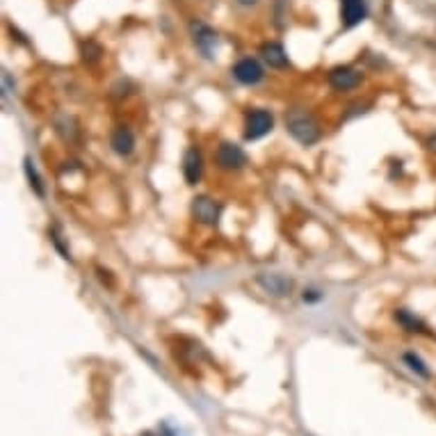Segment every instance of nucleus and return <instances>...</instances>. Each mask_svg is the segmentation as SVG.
<instances>
[{"label": "nucleus", "mask_w": 436, "mask_h": 436, "mask_svg": "<svg viewBox=\"0 0 436 436\" xmlns=\"http://www.w3.org/2000/svg\"><path fill=\"white\" fill-rule=\"evenodd\" d=\"M322 297H324V295H322L320 290H316V288H306V290L302 292V299L306 302V304H318Z\"/></svg>", "instance_id": "6ab92c4d"}, {"label": "nucleus", "mask_w": 436, "mask_h": 436, "mask_svg": "<svg viewBox=\"0 0 436 436\" xmlns=\"http://www.w3.org/2000/svg\"><path fill=\"white\" fill-rule=\"evenodd\" d=\"M327 80H329V85L336 89V92L345 94V92H352V89H357L363 83V76H361L359 69H354L350 64H338V67L329 69Z\"/></svg>", "instance_id": "39448f33"}, {"label": "nucleus", "mask_w": 436, "mask_h": 436, "mask_svg": "<svg viewBox=\"0 0 436 436\" xmlns=\"http://www.w3.org/2000/svg\"><path fill=\"white\" fill-rule=\"evenodd\" d=\"M275 128V115L265 108H253L245 113V139L256 142L265 137Z\"/></svg>", "instance_id": "f03ea898"}, {"label": "nucleus", "mask_w": 436, "mask_h": 436, "mask_svg": "<svg viewBox=\"0 0 436 436\" xmlns=\"http://www.w3.org/2000/svg\"><path fill=\"white\" fill-rule=\"evenodd\" d=\"M258 53L263 57V62H265L270 69H288L290 67L286 48H283L279 42H265V44L260 46Z\"/></svg>", "instance_id": "f8f14e48"}, {"label": "nucleus", "mask_w": 436, "mask_h": 436, "mask_svg": "<svg viewBox=\"0 0 436 436\" xmlns=\"http://www.w3.org/2000/svg\"><path fill=\"white\" fill-rule=\"evenodd\" d=\"M160 436H188L183 430H178V428H174V425H171V423H162L160 425Z\"/></svg>", "instance_id": "a211bd4d"}, {"label": "nucleus", "mask_w": 436, "mask_h": 436, "mask_svg": "<svg viewBox=\"0 0 436 436\" xmlns=\"http://www.w3.org/2000/svg\"><path fill=\"white\" fill-rule=\"evenodd\" d=\"M23 171H25V178H28V183H30V188H33L35 195H37V197H44V195H46L44 178L39 176V171H37V167H35V162L30 160V158L23 160Z\"/></svg>", "instance_id": "dca6fc26"}, {"label": "nucleus", "mask_w": 436, "mask_h": 436, "mask_svg": "<svg viewBox=\"0 0 436 436\" xmlns=\"http://www.w3.org/2000/svg\"><path fill=\"white\" fill-rule=\"evenodd\" d=\"M393 320L398 322L404 331H409V333H428V324H425V322H423L418 316H415L413 311H409V309H395Z\"/></svg>", "instance_id": "4468645a"}, {"label": "nucleus", "mask_w": 436, "mask_h": 436, "mask_svg": "<svg viewBox=\"0 0 436 436\" xmlns=\"http://www.w3.org/2000/svg\"><path fill=\"white\" fill-rule=\"evenodd\" d=\"M190 33H192V42H195V46L199 48V53L204 55L206 59H212V55H215V48H217V33L215 30L197 18V21L190 23Z\"/></svg>", "instance_id": "423d86ee"}, {"label": "nucleus", "mask_w": 436, "mask_h": 436, "mask_svg": "<svg viewBox=\"0 0 436 436\" xmlns=\"http://www.w3.org/2000/svg\"><path fill=\"white\" fill-rule=\"evenodd\" d=\"M135 144H137L135 133L128 126H117L113 130V135H110V149H113L115 154L121 156V158H128L130 154H133Z\"/></svg>", "instance_id": "9d476101"}, {"label": "nucleus", "mask_w": 436, "mask_h": 436, "mask_svg": "<svg viewBox=\"0 0 436 436\" xmlns=\"http://www.w3.org/2000/svg\"><path fill=\"white\" fill-rule=\"evenodd\" d=\"M368 16L366 0H340V18L345 28H354Z\"/></svg>", "instance_id": "9b49d317"}, {"label": "nucleus", "mask_w": 436, "mask_h": 436, "mask_svg": "<svg viewBox=\"0 0 436 436\" xmlns=\"http://www.w3.org/2000/svg\"><path fill=\"white\" fill-rule=\"evenodd\" d=\"M286 128L288 133L295 137L302 147H313L318 144L320 137H322V130H320V124L318 119L313 117L306 110H290L286 115Z\"/></svg>", "instance_id": "f257e3e1"}, {"label": "nucleus", "mask_w": 436, "mask_h": 436, "mask_svg": "<svg viewBox=\"0 0 436 436\" xmlns=\"http://www.w3.org/2000/svg\"><path fill=\"white\" fill-rule=\"evenodd\" d=\"M231 74H233V78H236L240 85H247V87L258 85L260 80L265 78V71H263L260 62H258V59H253V57L238 59V62L233 64Z\"/></svg>", "instance_id": "6e6552de"}, {"label": "nucleus", "mask_w": 436, "mask_h": 436, "mask_svg": "<svg viewBox=\"0 0 436 436\" xmlns=\"http://www.w3.org/2000/svg\"><path fill=\"white\" fill-rule=\"evenodd\" d=\"M192 217H195L199 224H206V226H215L219 217H222V204H217L215 199L208 197V195H197L192 199V206H190Z\"/></svg>", "instance_id": "20e7f679"}, {"label": "nucleus", "mask_w": 436, "mask_h": 436, "mask_svg": "<svg viewBox=\"0 0 436 436\" xmlns=\"http://www.w3.org/2000/svg\"><path fill=\"white\" fill-rule=\"evenodd\" d=\"M53 126H55V133L62 137L69 144L80 139V126H78V119L71 117V115H55L53 119Z\"/></svg>", "instance_id": "ddd939ff"}, {"label": "nucleus", "mask_w": 436, "mask_h": 436, "mask_svg": "<svg viewBox=\"0 0 436 436\" xmlns=\"http://www.w3.org/2000/svg\"><path fill=\"white\" fill-rule=\"evenodd\" d=\"M256 283L263 288V292H268L272 297H288L292 295V288H295L292 279L279 275V272H263L256 277Z\"/></svg>", "instance_id": "0eeeda50"}, {"label": "nucleus", "mask_w": 436, "mask_h": 436, "mask_svg": "<svg viewBox=\"0 0 436 436\" xmlns=\"http://www.w3.org/2000/svg\"><path fill=\"white\" fill-rule=\"evenodd\" d=\"M238 3H240V5H253L256 0H238Z\"/></svg>", "instance_id": "412c9836"}, {"label": "nucleus", "mask_w": 436, "mask_h": 436, "mask_svg": "<svg viewBox=\"0 0 436 436\" xmlns=\"http://www.w3.org/2000/svg\"><path fill=\"white\" fill-rule=\"evenodd\" d=\"M402 363L415 374V377H420V379H432V370H430V366H428V363H425L415 352H404V354H402Z\"/></svg>", "instance_id": "2eb2a0df"}, {"label": "nucleus", "mask_w": 436, "mask_h": 436, "mask_svg": "<svg viewBox=\"0 0 436 436\" xmlns=\"http://www.w3.org/2000/svg\"><path fill=\"white\" fill-rule=\"evenodd\" d=\"M80 55H83V62L94 64L101 59V55H103V48H101V44H96L94 39H87V42L80 44Z\"/></svg>", "instance_id": "f3484780"}, {"label": "nucleus", "mask_w": 436, "mask_h": 436, "mask_svg": "<svg viewBox=\"0 0 436 436\" xmlns=\"http://www.w3.org/2000/svg\"><path fill=\"white\" fill-rule=\"evenodd\" d=\"M215 165L222 171H238L247 165V154L245 149L233 144V142H222L215 149Z\"/></svg>", "instance_id": "7ed1b4c3"}, {"label": "nucleus", "mask_w": 436, "mask_h": 436, "mask_svg": "<svg viewBox=\"0 0 436 436\" xmlns=\"http://www.w3.org/2000/svg\"><path fill=\"white\" fill-rule=\"evenodd\" d=\"M425 147H428V151H432V154H436V133L428 135V139H425Z\"/></svg>", "instance_id": "aec40b11"}, {"label": "nucleus", "mask_w": 436, "mask_h": 436, "mask_svg": "<svg viewBox=\"0 0 436 436\" xmlns=\"http://www.w3.org/2000/svg\"><path fill=\"white\" fill-rule=\"evenodd\" d=\"M183 176L188 185H197L204 176V154L199 147H190L183 154Z\"/></svg>", "instance_id": "1a4fd4ad"}, {"label": "nucleus", "mask_w": 436, "mask_h": 436, "mask_svg": "<svg viewBox=\"0 0 436 436\" xmlns=\"http://www.w3.org/2000/svg\"><path fill=\"white\" fill-rule=\"evenodd\" d=\"M142 436H154V434H151V432H144V434H142Z\"/></svg>", "instance_id": "4be33fe9"}]
</instances>
